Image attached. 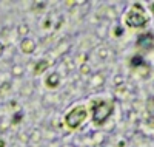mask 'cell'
<instances>
[{"mask_svg": "<svg viewBox=\"0 0 154 147\" xmlns=\"http://www.w3.org/2000/svg\"><path fill=\"white\" fill-rule=\"evenodd\" d=\"M114 112V104L111 101H99L93 107V121L97 126H102Z\"/></svg>", "mask_w": 154, "mask_h": 147, "instance_id": "cell-1", "label": "cell"}, {"mask_svg": "<svg viewBox=\"0 0 154 147\" xmlns=\"http://www.w3.org/2000/svg\"><path fill=\"white\" fill-rule=\"evenodd\" d=\"M86 118H88V109L85 105H77L74 107V109L71 112L66 113L65 116V122L69 129H79L85 121H86Z\"/></svg>", "mask_w": 154, "mask_h": 147, "instance_id": "cell-2", "label": "cell"}, {"mask_svg": "<svg viewBox=\"0 0 154 147\" xmlns=\"http://www.w3.org/2000/svg\"><path fill=\"white\" fill-rule=\"evenodd\" d=\"M126 23L130 26H133V28H140V26H145L146 17L143 16L142 11H131L126 16Z\"/></svg>", "mask_w": 154, "mask_h": 147, "instance_id": "cell-3", "label": "cell"}, {"mask_svg": "<svg viewBox=\"0 0 154 147\" xmlns=\"http://www.w3.org/2000/svg\"><path fill=\"white\" fill-rule=\"evenodd\" d=\"M152 44H154V37H152V34L151 33H143V34H140L139 36V39H137V47H140V48H151L152 47Z\"/></svg>", "mask_w": 154, "mask_h": 147, "instance_id": "cell-4", "label": "cell"}, {"mask_svg": "<svg viewBox=\"0 0 154 147\" xmlns=\"http://www.w3.org/2000/svg\"><path fill=\"white\" fill-rule=\"evenodd\" d=\"M20 50H22V53H25V54H32V53L35 51V42L31 37H23L22 42H20Z\"/></svg>", "mask_w": 154, "mask_h": 147, "instance_id": "cell-5", "label": "cell"}, {"mask_svg": "<svg viewBox=\"0 0 154 147\" xmlns=\"http://www.w3.org/2000/svg\"><path fill=\"white\" fill-rule=\"evenodd\" d=\"M46 87L48 88H57L59 87V84H60V74L59 73H49V76L46 77Z\"/></svg>", "mask_w": 154, "mask_h": 147, "instance_id": "cell-6", "label": "cell"}, {"mask_svg": "<svg viewBox=\"0 0 154 147\" xmlns=\"http://www.w3.org/2000/svg\"><path fill=\"white\" fill-rule=\"evenodd\" d=\"M48 68H49V60L40 59V60L35 64V67H34V74H42V73L46 71Z\"/></svg>", "mask_w": 154, "mask_h": 147, "instance_id": "cell-7", "label": "cell"}, {"mask_svg": "<svg viewBox=\"0 0 154 147\" xmlns=\"http://www.w3.org/2000/svg\"><path fill=\"white\" fill-rule=\"evenodd\" d=\"M11 71H12V76L19 77V76H22V74H23V67H22V65H14Z\"/></svg>", "mask_w": 154, "mask_h": 147, "instance_id": "cell-8", "label": "cell"}, {"mask_svg": "<svg viewBox=\"0 0 154 147\" xmlns=\"http://www.w3.org/2000/svg\"><path fill=\"white\" fill-rule=\"evenodd\" d=\"M28 33H29V26H28L26 23L19 25V34H20V36H25V37H26Z\"/></svg>", "mask_w": 154, "mask_h": 147, "instance_id": "cell-9", "label": "cell"}, {"mask_svg": "<svg viewBox=\"0 0 154 147\" xmlns=\"http://www.w3.org/2000/svg\"><path fill=\"white\" fill-rule=\"evenodd\" d=\"M11 90V84L9 82H3V85L0 87V95H5V93H8Z\"/></svg>", "mask_w": 154, "mask_h": 147, "instance_id": "cell-10", "label": "cell"}, {"mask_svg": "<svg viewBox=\"0 0 154 147\" xmlns=\"http://www.w3.org/2000/svg\"><path fill=\"white\" fill-rule=\"evenodd\" d=\"M22 116H23V112H19L14 118H12V122H14V124H19V122H20V119H22Z\"/></svg>", "mask_w": 154, "mask_h": 147, "instance_id": "cell-11", "label": "cell"}, {"mask_svg": "<svg viewBox=\"0 0 154 147\" xmlns=\"http://www.w3.org/2000/svg\"><path fill=\"white\" fill-rule=\"evenodd\" d=\"M80 73H82V74H88V73H89V67H88V65H82V67H80Z\"/></svg>", "mask_w": 154, "mask_h": 147, "instance_id": "cell-12", "label": "cell"}, {"mask_svg": "<svg viewBox=\"0 0 154 147\" xmlns=\"http://www.w3.org/2000/svg\"><path fill=\"white\" fill-rule=\"evenodd\" d=\"M3 50H5V47H3V44L0 42V56H2V53H3Z\"/></svg>", "mask_w": 154, "mask_h": 147, "instance_id": "cell-13", "label": "cell"}, {"mask_svg": "<svg viewBox=\"0 0 154 147\" xmlns=\"http://www.w3.org/2000/svg\"><path fill=\"white\" fill-rule=\"evenodd\" d=\"M5 145H6L5 141H3V139H0V147H5Z\"/></svg>", "mask_w": 154, "mask_h": 147, "instance_id": "cell-14", "label": "cell"}]
</instances>
